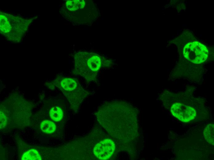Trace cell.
Wrapping results in <instances>:
<instances>
[{
	"mask_svg": "<svg viewBox=\"0 0 214 160\" xmlns=\"http://www.w3.org/2000/svg\"><path fill=\"white\" fill-rule=\"evenodd\" d=\"M50 116L54 121L58 122L60 121L63 116V113L61 109L55 106L52 108L50 110Z\"/></svg>",
	"mask_w": 214,
	"mask_h": 160,
	"instance_id": "cell-10",
	"label": "cell"
},
{
	"mask_svg": "<svg viewBox=\"0 0 214 160\" xmlns=\"http://www.w3.org/2000/svg\"><path fill=\"white\" fill-rule=\"evenodd\" d=\"M171 111L172 115L180 121L188 122L196 116L195 110L192 107L180 103H176L172 106Z\"/></svg>",
	"mask_w": 214,
	"mask_h": 160,
	"instance_id": "cell-2",
	"label": "cell"
},
{
	"mask_svg": "<svg viewBox=\"0 0 214 160\" xmlns=\"http://www.w3.org/2000/svg\"><path fill=\"white\" fill-rule=\"evenodd\" d=\"M115 149V145L113 141L107 139L101 141L95 146L93 152L98 159L105 160L112 155Z\"/></svg>",
	"mask_w": 214,
	"mask_h": 160,
	"instance_id": "cell-3",
	"label": "cell"
},
{
	"mask_svg": "<svg viewBox=\"0 0 214 160\" xmlns=\"http://www.w3.org/2000/svg\"><path fill=\"white\" fill-rule=\"evenodd\" d=\"M86 63L87 69L84 77L88 80H93L95 77V73L101 67L100 58L97 55H92L88 58Z\"/></svg>",
	"mask_w": 214,
	"mask_h": 160,
	"instance_id": "cell-4",
	"label": "cell"
},
{
	"mask_svg": "<svg viewBox=\"0 0 214 160\" xmlns=\"http://www.w3.org/2000/svg\"><path fill=\"white\" fill-rule=\"evenodd\" d=\"M183 54L185 58L191 62L200 63L207 60L208 51L204 45L198 42H194L185 46Z\"/></svg>",
	"mask_w": 214,
	"mask_h": 160,
	"instance_id": "cell-1",
	"label": "cell"
},
{
	"mask_svg": "<svg viewBox=\"0 0 214 160\" xmlns=\"http://www.w3.org/2000/svg\"><path fill=\"white\" fill-rule=\"evenodd\" d=\"M214 124L210 123L205 128L204 131V136L206 140L208 143L214 145Z\"/></svg>",
	"mask_w": 214,
	"mask_h": 160,
	"instance_id": "cell-6",
	"label": "cell"
},
{
	"mask_svg": "<svg viewBox=\"0 0 214 160\" xmlns=\"http://www.w3.org/2000/svg\"><path fill=\"white\" fill-rule=\"evenodd\" d=\"M85 5V2L84 0H69L66 2L67 7L71 11H75L82 8Z\"/></svg>",
	"mask_w": 214,
	"mask_h": 160,
	"instance_id": "cell-8",
	"label": "cell"
},
{
	"mask_svg": "<svg viewBox=\"0 0 214 160\" xmlns=\"http://www.w3.org/2000/svg\"><path fill=\"white\" fill-rule=\"evenodd\" d=\"M21 159L22 160H41L42 158L38 152L35 150L32 149L23 154Z\"/></svg>",
	"mask_w": 214,
	"mask_h": 160,
	"instance_id": "cell-9",
	"label": "cell"
},
{
	"mask_svg": "<svg viewBox=\"0 0 214 160\" xmlns=\"http://www.w3.org/2000/svg\"><path fill=\"white\" fill-rule=\"evenodd\" d=\"M0 128L2 129L5 126L6 122V116L1 112H0Z\"/></svg>",
	"mask_w": 214,
	"mask_h": 160,
	"instance_id": "cell-11",
	"label": "cell"
},
{
	"mask_svg": "<svg viewBox=\"0 0 214 160\" xmlns=\"http://www.w3.org/2000/svg\"><path fill=\"white\" fill-rule=\"evenodd\" d=\"M40 128L42 131L44 133L51 134L55 131L56 129V126L52 121L45 120L41 123Z\"/></svg>",
	"mask_w": 214,
	"mask_h": 160,
	"instance_id": "cell-7",
	"label": "cell"
},
{
	"mask_svg": "<svg viewBox=\"0 0 214 160\" xmlns=\"http://www.w3.org/2000/svg\"><path fill=\"white\" fill-rule=\"evenodd\" d=\"M61 85L63 89L69 91L76 90L78 85L75 80L70 78H63L61 82Z\"/></svg>",
	"mask_w": 214,
	"mask_h": 160,
	"instance_id": "cell-5",
	"label": "cell"
}]
</instances>
